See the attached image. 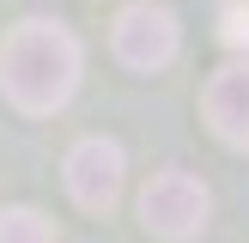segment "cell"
I'll list each match as a JSON object with an SVG mask.
<instances>
[{
    "label": "cell",
    "instance_id": "cell-1",
    "mask_svg": "<svg viewBox=\"0 0 249 243\" xmlns=\"http://www.w3.org/2000/svg\"><path fill=\"white\" fill-rule=\"evenodd\" d=\"M79 85V43L55 18H24L0 43V91L31 116L61 109Z\"/></svg>",
    "mask_w": 249,
    "mask_h": 243
},
{
    "label": "cell",
    "instance_id": "cell-2",
    "mask_svg": "<svg viewBox=\"0 0 249 243\" xmlns=\"http://www.w3.org/2000/svg\"><path fill=\"white\" fill-rule=\"evenodd\" d=\"M207 213H213V194H207L201 176H189V170H164V176L146 182L140 194V225L152 231V237H195V231L207 225Z\"/></svg>",
    "mask_w": 249,
    "mask_h": 243
},
{
    "label": "cell",
    "instance_id": "cell-3",
    "mask_svg": "<svg viewBox=\"0 0 249 243\" xmlns=\"http://www.w3.org/2000/svg\"><path fill=\"white\" fill-rule=\"evenodd\" d=\"M116 55L128 61L134 73H158L170 55H177V18H170L164 6H152V0L122 6V18H116Z\"/></svg>",
    "mask_w": 249,
    "mask_h": 243
},
{
    "label": "cell",
    "instance_id": "cell-4",
    "mask_svg": "<svg viewBox=\"0 0 249 243\" xmlns=\"http://www.w3.org/2000/svg\"><path fill=\"white\" fill-rule=\"evenodd\" d=\"M67 189L85 213H109L122 201V146L116 140H79L67 152Z\"/></svg>",
    "mask_w": 249,
    "mask_h": 243
},
{
    "label": "cell",
    "instance_id": "cell-5",
    "mask_svg": "<svg viewBox=\"0 0 249 243\" xmlns=\"http://www.w3.org/2000/svg\"><path fill=\"white\" fill-rule=\"evenodd\" d=\"M201 116L213 122V134H219L225 146L249 152V61H231V67H219L213 79H207Z\"/></svg>",
    "mask_w": 249,
    "mask_h": 243
},
{
    "label": "cell",
    "instance_id": "cell-6",
    "mask_svg": "<svg viewBox=\"0 0 249 243\" xmlns=\"http://www.w3.org/2000/svg\"><path fill=\"white\" fill-rule=\"evenodd\" d=\"M0 243H55V225L36 207H6L0 213Z\"/></svg>",
    "mask_w": 249,
    "mask_h": 243
},
{
    "label": "cell",
    "instance_id": "cell-7",
    "mask_svg": "<svg viewBox=\"0 0 249 243\" xmlns=\"http://www.w3.org/2000/svg\"><path fill=\"white\" fill-rule=\"evenodd\" d=\"M231 49H249V0H225V24H219Z\"/></svg>",
    "mask_w": 249,
    "mask_h": 243
}]
</instances>
